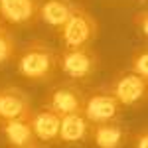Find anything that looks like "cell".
I'll list each match as a JSON object with an SVG mask.
<instances>
[{
    "mask_svg": "<svg viewBox=\"0 0 148 148\" xmlns=\"http://www.w3.org/2000/svg\"><path fill=\"white\" fill-rule=\"evenodd\" d=\"M57 59H59V53L53 47L36 40L28 44L18 56V73L28 81H36V83L49 81L59 69Z\"/></svg>",
    "mask_w": 148,
    "mask_h": 148,
    "instance_id": "obj_1",
    "label": "cell"
},
{
    "mask_svg": "<svg viewBox=\"0 0 148 148\" xmlns=\"http://www.w3.org/2000/svg\"><path fill=\"white\" fill-rule=\"evenodd\" d=\"M97 32H99L97 20L83 6H73L69 18L59 28V38L65 47H81L89 46L97 38Z\"/></svg>",
    "mask_w": 148,
    "mask_h": 148,
    "instance_id": "obj_2",
    "label": "cell"
},
{
    "mask_svg": "<svg viewBox=\"0 0 148 148\" xmlns=\"http://www.w3.org/2000/svg\"><path fill=\"white\" fill-rule=\"evenodd\" d=\"M57 65L71 81H89L99 67V56L91 46L65 47Z\"/></svg>",
    "mask_w": 148,
    "mask_h": 148,
    "instance_id": "obj_3",
    "label": "cell"
},
{
    "mask_svg": "<svg viewBox=\"0 0 148 148\" xmlns=\"http://www.w3.org/2000/svg\"><path fill=\"white\" fill-rule=\"evenodd\" d=\"M83 103L85 95L79 89L77 81H63L53 89H49L44 99V109H49L59 116H65L73 113H83Z\"/></svg>",
    "mask_w": 148,
    "mask_h": 148,
    "instance_id": "obj_4",
    "label": "cell"
},
{
    "mask_svg": "<svg viewBox=\"0 0 148 148\" xmlns=\"http://www.w3.org/2000/svg\"><path fill=\"white\" fill-rule=\"evenodd\" d=\"M109 91L123 107H136L146 101L148 95V79L140 77L132 71H123L116 79L111 83Z\"/></svg>",
    "mask_w": 148,
    "mask_h": 148,
    "instance_id": "obj_5",
    "label": "cell"
},
{
    "mask_svg": "<svg viewBox=\"0 0 148 148\" xmlns=\"http://www.w3.org/2000/svg\"><path fill=\"white\" fill-rule=\"evenodd\" d=\"M121 111H123V105L114 99V95L109 89L93 91L89 97H85V103H83V114L91 125L116 121Z\"/></svg>",
    "mask_w": 148,
    "mask_h": 148,
    "instance_id": "obj_6",
    "label": "cell"
},
{
    "mask_svg": "<svg viewBox=\"0 0 148 148\" xmlns=\"http://www.w3.org/2000/svg\"><path fill=\"white\" fill-rule=\"evenodd\" d=\"M30 95L20 87H2L0 89V121L12 119H32Z\"/></svg>",
    "mask_w": 148,
    "mask_h": 148,
    "instance_id": "obj_7",
    "label": "cell"
},
{
    "mask_svg": "<svg viewBox=\"0 0 148 148\" xmlns=\"http://www.w3.org/2000/svg\"><path fill=\"white\" fill-rule=\"evenodd\" d=\"M38 0H0V18L14 26H34L40 16Z\"/></svg>",
    "mask_w": 148,
    "mask_h": 148,
    "instance_id": "obj_8",
    "label": "cell"
},
{
    "mask_svg": "<svg viewBox=\"0 0 148 148\" xmlns=\"http://www.w3.org/2000/svg\"><path fill=\"white\" fill-rule=\"evenodd\" d=\"M89 138L97 148H125V144L128 142V130L119 121L97 123L91 125Z\"/></svg>",
    "mask_w": 148,
    "mask_h": 148,
    "instance_id": "obj_9",
    "label": "cell"
},
{
    "mask_svg": "<svg viewBox=\"0 0 148 148\" xmlns=\"http://www.w3.org/2000/svg\"><path fill=\"white\" fill-rule=\"evenodd\" d=\"M2 134L6 138L10 148H38L40 140L36 138L30 121L26 119H12V121H0Z\"/></svg>",
    "mask_w": 148,
    "mask_h": 148,
    "instance_id": "obj_10",
    "label": "cell"
},
{
    "mask_svg": "<svg viewBox=\"0 0 148 148\" xmlns=\"http://www.w3.org/2000/svg\"><path fill=\"white\" fill-rule=\"evenodd\" d=\"M91 132V123L85 119L83 113H73L61 116L57 142L61 144H83Z\"/></svg>",
    "mask_w": 148,
    "mask_h": 148,
    "instance_id": "obj_11",
    "label": "cell"
},
{
    "mask_svg": "<svg viewBox=\"0 0 148 148\" xmlns=\"http://www.w3.org/2000/svg\"><path fill=\"white\" fill-rule=\"evenodd\" d=\"M59 123H61V116L49 109H42L40 113H32V119H30V125H32L36 138L40 142H46V144L57 142Z\"/></svg>",
    "mask_w": 148,
    "mask_h": 148,
    "instance_id": "obj_12",
    "label": "cell"
},
{
    "mask_svg": "<svg viewBox=\"0 0 148 148\" xmlns=\"http://www.w3.org/2000/svg\"><path fill=\"white\" fill-rule=\"evenodd\" d=\"M73 2L71 0H46L44 4H40L38 16L40 20H44L47 26L51 28H61L65 20L69 18V14L73 10Z\"/></svg>",
    "mask_w": 148,
    "mask_h": 148,
    "instance_id": "obj_13",
    "label": "cell"
},
{
    "mask_svg": "<svg viewBox=\"0 0 148 148\" xmlns=\"http://www.w3.org/2000/svg\"><path fill=\"white\" fill-rule=\"evenodd\" d=\"M16 56V42L6 26H0V65H6Z\"/></svg>",
    "mask_w": 148,
    "mask_h": 148,
    "instance_id": "obj_14",
    "label": "cell"
},
{
    "mask_svg": "<svg viewBox=\"0 0 148 148\" xmlns=\"http://www.w3.org/2000/svg\"><path fill=\"white\" fill-rule=\"evenodd\" d=\"M130 71L140 75V77H144V79H148V51H146V47L134 51V56L130 59Z\"/></svg>",
    "mask_w": 148,
    "mask_h": 148,
    "instance_id": "obj_15",
    "label": "cell"
},
{
    "mask_svg": "<svg viewBox=\"0 0 148 148\" xmlns=\"http://www.w3.org/2000/svg\"><path fill=\"white\" fill-rule=\"evenodd\" d=\"M134 24H136L138 30L142 32V36H146V32H148V14H146V10L138 12L136 16H134Z\"/></svg>",
    "mask_w": 148,
    "mask_h": 148,
    "instance_id": "obj_16",
    "label": "cell"
},
{
    "mask_svg": "<svg viewBox=\"0 0 148 148\" xmlns=\"http://www.w3.org/2000/svg\"><path fill=\"white\" fill-rule=\"evenodd\" d=\"M134 148H148V130L142 128L134 134Z\"/></svg>",
    "mask_w": 148,
    "mask_h": 148,
    "instance_id": "obj_17",
    "label": "cell"
},
{
    "mask_svg": "<svg viewBox=\"0 0 148 148\" xmlns=\"http://www.w3.org/2000/svg\"><path fill=\"white\" fill-rule=\"evenodd\" d=\"M0 26H4V24H2V18H0Z\"/></svg>",
    "mask_w": 148,
    "mask_h": 148,
    "instance_id": "obj_18",
    "label": "cell"
},
{
    "mask_svg": "<svg viewBox=\"0 0 148 148\" xmlns=\"http://www.w3.org/2000/svg\"><path fill=\"white\" fill-rule=\"evenodd\" d=\"M38 148H40V146H38Z\"/></svg>",
    "mask_w": 148,
    "mask_h": 148,
    "instance_id": "obj_19",
    "label": "cell"
}]
</instances>
